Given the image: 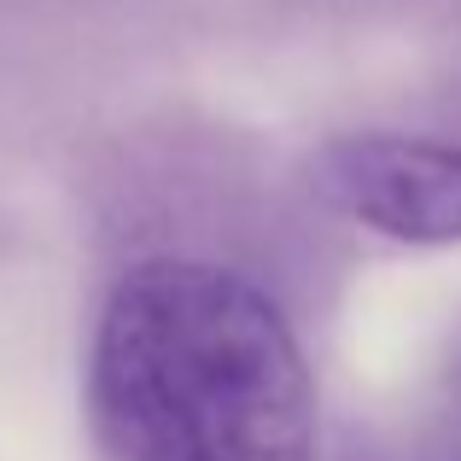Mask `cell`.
<instances>
[{"mask_svg":"<svg viewBox=\"0 0 461 461\" xmlns=\"http://www.w3.org/2000/svg\"><path fill=\"white\" fill-rule=\"evenodd\" d=\"M327 211L403 246L461 240V147L427 135H339L310 158Z\"/></svg>","mask_w":461,"mask_h":461,"instance_id":"7a4b0ae2","label":"cell"},{"mask_svg":"<svg viewBox=\"0 0 461 461\" xmlns=\"http://www.w3.org/2000/svg\"><path fill=\"white\" fill-rule=\"evenodd\" d=\"M88 415L112 461H310L315 385L258 281L199 258L135 263L88 350Z\"/></svg>","mask_w":461,"mask_h":461,"instance_id":"6da1fadb","label":"cell"}]
</instances>
